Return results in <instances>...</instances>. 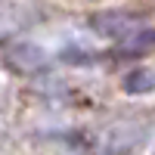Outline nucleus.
Segmentation results:
<instances>
[{
	"label": "nucleus",
	"mask_w": 155,
	"mask_h": 155,
	"mask_svg": "<svg viewBox=\"0 0 155 155\" xmlns=\"http://www.w3.org/2000/svg\"><path fill=\"white\" fill-rule=\"evenodd\" d=\"M90 28L99 31L102 37L109 41H118V44H127L140 37L143 31H149V16L146 12H137V9H106V12H96L90 19Z\"/></svg>",
	"instance_id": "f257e3e1"
},
{
	"label": "nucleus",
	"mask_w": 155,
	"mask_h": 155,
	"mask_svg": "<svg viewBox=\"0 0 155 155\" xmlns=\"http://www.w3.org/2000/svg\"><path fill=\"white\" fill-rule=\"evenodd\" d=\"M0 50H3V59L22 74H31V71H37L44 65V53L28 41H6Z\"/></svg>",
	"instance_id": "f03ea898"
}]
</instances>
